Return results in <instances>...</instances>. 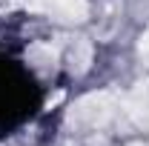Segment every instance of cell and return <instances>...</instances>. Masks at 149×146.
I'll use <instances>...</instances> for the list:
<instances>
[{
	"label": "cell",
	"instance_id": "obj_1",
	"mask_svg": "<svg viewBox=\"0 0 149 146\" xmlns=\"http://www.w3.org/2000/svg\"><path fill=\"white\" fill-rule=\"evenodd\" d=\"M112 95L109 92H100V95H89V97H83L72 112V123H86V126H97V123H103L106 117L112 115Z\"/></svg>",
	"mask_w": 149,
	"mask_h": 146
},
{
	"label": "cell",
	"instance_id": "obj_2",
	"mask_svg": "<svg viewBox=\"0 0 149 146\" xmlns=\"http://www.w3.org/2000/svg\"><path fill=\"white\" fill-rule=\"evenodd\" d=\"M26 6L32 12H46L57 20H86L89 6L86 0H26Z\"/></svg>",
	"mask_w": 149,
	"mask_h": 146
},
{
	"label": "cell",
	"instance_id": "obj_3",
	"mask_svg": "<svg viewBox=\"0 0 149 146\" xmlns=\"http://www.w3.org/2000/svg\"><path fill=\"white\" fill-rule=\"evenodd\" d=\"M69 63H72V72L83 74L86 69H89V63H92V43H89V40L74 43L72 52H69Z\"/></svg>",
	"mask_w": 149,
	"mask_h": 146
},
{
	"label": "cell",
	"instance_id": "obj_4",
	"mask_svg": "<svg viewBox=\"0 0 149 146\" xmlns=\"http://www.w3.org/2000/svg\"><path fill=\"white\" fill-rule=\"evenodd\" d=\"M29 60L35 63L37 69H46V66L55 69V49H52V46H43V43H35V46L29 49Z\"/></svg>",
	"mask_w": 149,
	"mask_h": 146
},
{
	"label": "cell",
	"instance_id": "obj_5",
	"mask_svg": "<svg viewBox=\"0 0 149 146\" xmlns=\"http://www.w3.org/2000/svg\"><path fill=\"white\" fill-rule=\"evenodd\" d=\"M60 100H63V92H57V95H52V97L46 100V109H52V106H57Z\"/></svg>",
	"mask_w": 149,
	"mask_h": 146
},
{
	"label": "cell",
	"instance_id": "obj_6",
	"mask_svg": "<svg viewBox=\"0 0 149 146\" xmlns=\"http://www.w3.org/2000/svg\"><path fill=\"white\" fill-rule=\"evenodd\" d=\"M141 55H146V57H149V32L141 37Z\"/></svg>",
	"mask_w": 149,
	"mask_h": 146
},
{
	"label": "cell",
	"instance_id": "obj_7",
	"mask_svg": "<svg viewBox=\"0 0 149 146\" xmlns=\"http://www.w3.org/2000/svg\"><path fill=\"white\" fill-rule=\"evenodd\" d=\"M132 146H143V143H132Z\"/></svg>",
	"mask_w": 149,
	"mask_h": 146
}]
</instances>
